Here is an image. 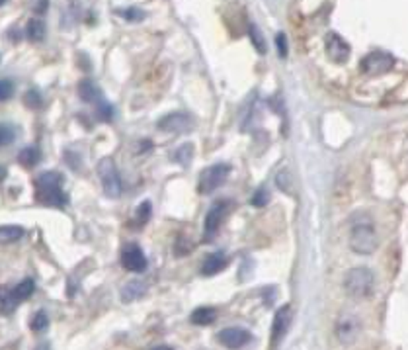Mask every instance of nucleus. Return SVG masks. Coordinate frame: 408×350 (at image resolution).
Here are the masks:
<instances>
[{
  "label": "nucleus",
  "mask_w": 408,
  "mask_h": 350,
  "mask_svg": "<svg viewBox=\"0 0 408 350\" xmlns=\"http://www.w3.org/2000/svg\"><path fill=\"white\" fill-rule=\"evenodd\" d=\"M65 178L55 171L43 173L36 180V200L49 208H65L69 204V196L63 190Z\"/></svg>",
  "instance_id": "obj_1"
},
{
  "label": "nucleus",
  "mask_w": 408,
  "mask_h": 350,
  "mask_svg": "<svg viewBox=\"0 0 408 350\" xmlns=\"http://www.w3.org/2000/svg\"><path fill=\"white\" fill-rule=\"evenodd\" d=\"M344 289L348 296L356 298V300H365L370 298L375 289V274L367 266H356L350 268L344 276Z\"/></svg>",
  "instance_id": "obj_2"
},
{
  "label": "nucleus",
  "mask_w": 408,
  "mask_h": 350,
  "mask_svg": "<svg viewBox=\"0 0 408 350\" xmlns=\"http://www.w3.org/2000/svg\"><path fill=\"white\" fill-rule=\"evenodd\" d=\"M379 239H377V231L371 221H358L354 223L352 231H350V249L356 254H373L377 250Z\"/></svg>",
  "instance_id": "obj_3"
},
{
  "label": "nucleus",
  "mask_w": 408,
  "mask_h": 350,
  "mask_svg": "<svg viewBox=\"0 0 408 350\" xmlns=\"http://www.w3.org/2000/svg\"><path fill=\"white\" fill-rule=\"evenodd\" d=\"M98 176L100 182H102V190L108 198H120L122 192H124V182H122V176L120 171L113 163L111 157H104L98 163Z\"/></svg>",
  "instance_id": "obj_4"
},
{
  "label": "nucleus",
  "mask_w": 408,
  "mask_h": 350,
  "mask_svg": "<svg viewBox=\"0 0 408 350\" xmlns=\"http://www.w3.org/2000/svg\"><path fill=\"white\" fill-rule=\"evenodd\" d=\"M231 175V166L227 163H217L213 166H207L198 180V192L199 194H211L217 188H221L225 184V180Z\"/></svg>",
  "instance_id": "obj_5"
},
{
  "label": "nucleus",
  "mask_w": 408,
  "mask_h": 350,
  "mask_svg": "<svg viewBox=\"0 0 408 350\" xmlns=\"http://www.w3.org/2000/svg\"><path fill=\"white\" fill-rule=\"evenodd\" d=\"M395 67V57L387 51H371L361 59V71L367 76L387 75Z\"/></svg>",
  "instance_id": "obj_6"
},
{
  "label": "nucleus",
  "mask_w": 408,
  "mask_h": 350,
  "mask_svg": "<svg viewBox=\"0 0 408 350\" xmlns=\"http://www.w3.org/2000/svg\"><path fill=\"white\" fill-rule=\"evenodd\" d=\"M231 210H233V201L229 200H219L211 206L209 212L205 215V226H203V233H205L207 241L217 235V231L221 229L223 221L227 219Z\"/></svg>",
  "instance_id": "obj_7"
},
{
  "label": "nucleus",
  "mask_w": 408,
  "mask_h": 350,
  "mask_svg": "<svg viewBox=\"0 0 408 350\" xmlns=\"http://www.w3.org/2000/svg\"><path fill=\"white\" fill-rule=\"evenodd\" d=\"M196 127V118L190 112L166 113L159 120V129L166 133H188Z\"/></svg>",
  "instance_id": "obj_8"
},
{
  "label": "nucleus",
  "mask_w": 408,
  "mask_h": 350,
  "mask_svg": "<svg viewBox=\"0 0 408 350\" xmlns=\"http://www.w3.org/2000/svg\"><path fill=\"white\" fill-rule=\"evenodd\" d=\"M359 321L356 315H352V313H346V315H342L340 319H338V323H336V337L338 340L342 342V344H352L359 335Z\"/></svg>",
  "instance_id": "obj_9"
},
{
  "label": "nucleus",
  "mask_w": 408,
  "mask_h": 350,
  "mask_svg": "<svg viewBox=\"0 0 408 350\" xmlns=\"http://www.w3.org/2000/svg\"><path fill=\"white\" fill-rule=\"evenodd\" d=\"M122 264L131 272H143V270H147V256L139 245L129 243L122 249Z\"/></svg>",
  "instance_id": "obj_10"
},
{
  "label": "nucleus",
  "mask_w": 408,
  "mask_h": 350,
  "mask_svg": "<svg viewBox=\"0 0 408 350\" xmlns=\"http://www.w3.org/2000/svg\"><path fill=\"white\" fill-rule=\"evenodd\" d=\"M217 338H219L223 347H227V349H240V347H245V344H248L252 340V335L242 327H227V329L219 331Z\"/></svg>",
  "instance_id": "obj_11"
},
{
  "label": "nucleus",
  "mask_w": 408,
  "mask_h": 350,
  "mask_svg": "<svg viewBox=\"0 0 408 350\" xmlns=\"http://www.w3.org/2000/svg\"><path fill=\"white\" fill-rule=\"evenodd\" d=\"M324 47H326V53H328V57L332 59L334 63H346L350 59V45H348L346 41L342 36H338V34H328L326 39H324Z\"/></svg>",
  "instance_id": "obj_12"
},
{
  "label": "nucleus",
  "mask_w": 408,
  "mask_h": 350,
  "mask_svg": "<svg viewBox=\"0 0 408 350\" xmlns=\"http://www.w3.org/2000/svg\"><path fill=\"white\" fill-rule=\"evenodd\" d=\"M289 325H291V307H289V305H284V307H280V309L275 311V315H273L272 344H277V342L285 337Z\"/></svg>",
  "instance_id": "obj_13"
},
{
  "label": "nucleus",
  "mask_w": 408,
  "mask_h": 350,
  "mask_svg": "<svg viewBox=\"0 0 408 350\" xmlns=\"http://www.w3.org/2000/svg\"><path fill=\"white\" fill-rule=\"evenodd\" d=\"M227 256H225V252H213V254H209L205 261H203V264H201V274L203 276H215L219 274V272H223L225 268H227Z\"/></svg>",
  "instance_id": "obj_14"
},
{
  "label": "nucleus",
  "mask_w": 408,
  "mask_h": 350,
  "mask_svg": "<svg viewBox=\"0 0 408 350\" xmlns=\"http://www.w3.org/2000/svg\"><path fill=\"white\" fill-rule=\"evenodd\" d=\"M78 96L84 102H100L102 100V92H100L98 85L90 78H84L78 83Z\"/></svg>",
  "instance_id": "obj_15"
},
{
  "label": "nucleus",
  "mask_w": 408,
  "mask_h": 350,
  "mask_svg": "<svg viewBox=\"0 0 408 350\" xmlns=\"http://www.w3.org/2000/svg\"><path fill=\"white\" fill-rule=\"evenodd\" d=\"M145 292H147V284H145L143 280H131V282H127L125 288L122 289V298H124V301L139 300V298L145 296Z\"/></svg>",
  "instance_id": "obj_16"
},
{
  "label": "nucleus",
  "mask_w": 408,
  "mask_h": 350,
  "mask_svg": "<svg viewBox=\"0 0 408 350\" xmlns=\"http://www.w3.org/2000/svg\"><path fill=\"white\" fill-rule=\"evenodd\" d=\"M215 319H217V311L213 307H198L190 317L194 325H211Z\"/></svg>",
  "instance_id": "obj_17"
},
{
  "label": "nucleus",
  "mask_w": 408,
  "mask_h": 350,
  "mask_svg": "<svg viewBox=\"0 0 408 350\" xmlns=\"http://www.w3.org/2000/svg\"><path fill=\"white\" fill-rule=\"evenodd\" d=\"M18 161H20V164L25 166V168H34V166L41 161V153H39L37 147H25V149L20 151Z\"/></svg>",
  "instance_id": "obj_18"
},
{
  "label": "nucleus",
  "mask_w": 408,
  "mask_h": 350,
  "mask_svg": "<svg viewBox=\"0 0 408 350\" xmlns=\"http://www.w3.org/2000/svg\"><path fill=\"white\" fill-rule=\"evenodd\" d=\"M24 237V229L20 226H0V243L8 245Z\"/></svg>",
  "instance_id": "obj_19"
},
{
  "label": "nucleus",
  "mask_w": 408,
  "mask_h": 350,
  "mask_svg": "<svg viewBox=\"0 0 408 350\" xmlns=\"http://www.w3.org/2000/svg\"><path fill=\"white\" fill-rule=\"evenodd\" d=\"M25 36H27V39L36 41V43L41 41V39L45 38V24L39 18H32L27 22V28H25Z\"/></svg>",
  "instance_id": "obj_20"
},
{
  "label": "nucleus",
  "mask_w": 408,
  "mask_h": 350,
  "mask_svg": "<svg viewBox=\"0 0 408 350\" xmlns=\"http://www.w3.org/2000/svg\"><path fill=\"white\" fill-rule=\"evenodd\" d=\"M20 301L14 298L12 289L10 288H0V309L6 313H12L16 309V305H18Z\"/></svg>",
  "instance_id": "obj_21"
},
{
  "label": "nucleus",
  "mask_w": 408,
  "mask_h": 350,
  "mask_svg": "<svg viewBox=\"0 0 408 350\" xmlns=\"http://www.w3.org/2000/svg\"><path fill=\"white\" fill-rule=\"evenodd\" d=\"M34 289H36V284H34V280L32 278H25V280H22L16 288L12 289L14 298L18 301L25 300V298H30L32 294H34Z\"/></svg>",
  "instance_id": "obj_22"
},
{
  "label": "nucleus",
  "mask_w": 408,
  "mask_h": 350,
  "mask_svg": "<svg viewBox=\"0 0 408 350\" xmlns=\"http://www.w3.org/2000/svg\"><path fill=\"white\" fill-rule=\"evenodd\" d=\"M150 215H152V206H150V201L148 200L141 201L135 212V221H133V226L143 227L145 223H147L148 219H150Z\"/></svg>",
  "instance_id": "obj_23"
},
{
  "label": "nucleus",
  "mask_w": 408,
  "mask_h": 350,
  "mask_svg": "<svg viewBox=\"0 0 408 350\" xmlns=\"http://www.w3.org/2000/svg\"><path fill=\"white\" fill-rule=\"evenodd\" d=\"M248 36H250V41H252V45L256 47V51L264 55V53H266V39L262 36V32H260L254 24H250L248 25Z\"/></svg>",
  "instance_id": "obj_24"
},
{
  "label": "nucleus",
  "mask_w": 408,
  "mask_h": 350,
  "mask_svg": "<svg viewBox=\"0 0 408 350\" xmlns=\"http://www.w3.org/2000/svg\"><path fill=\"white\" fill-rule=\"evenodd\" d=\"M192 157H194V147L190 145V143H185V145H182L180 149L174 153V161L180 164H190V161H192Z\"/></svg>",
  "instance_id": "obj_25"
},
{
  "label": "nucleus",
  "mask_w": 408,
  "mask_h": 350,
  "mask_svg": "<svg viewBox=\"0 0 408 350\" xmlns=\"http://www.w3.org/2000/svg\"><path fill=\"white\" fill-rule=\"evenodd\" d=\"M275 184L277 188L285 192V194H291V188H293V180H291V175L289 171H280L277 176H275Z\"/></svg>",
  "instance_id": "obj_26"
},
{
  "label": "nucleus",
  "mask_w": 408,
  "mask_h": 350,
  "mask_svg": "<svg viewBox=\"0 0 408 350\" xmlns=\"http://www.w3.org/2000/svg\"><path fill=\"white\" fill-rule=\"evenodd\" d=\"M117 14L124 18V20H127V22H141V20H145V16L147 14L143 12V10H139V8H124V10H117Z\"/></svg>",
  "instance_id": "obj_27"
},
{
  "label": "nucleus",
  "mask_w": 408,
  "mask_h": 350,
  "mask_svg": "<svg viewBox=\"0 0 408 350\" xmlns=\"http://www.w3.org/2000/svg\"><path fill=\"white\" fill-rule=\"evenodd\" d=\"M96 116H98L100 122H111V118H113V106H111L110 102H98V108H96Z\"/></svg>",
  "instance_id": "obj_28"
},
{
  "label": "nucleus",
  "mask_w": 408,
  "mask_h": 350,
  "mask_svg": "<svg viewBox=\"0 0 408 350\" xmlns=\"http://www.w3.org/2000/svg\"><path fill=\"white\" fill-rule=\"evenodd\" d=\"M49 325V317L45 311H37L34 317H32V329L39 333V331H45Z\"/></svg>",
  "instance_id": "obj_29"
},
{
  "label": "nucleus",
  "mask_w": 408,
  "mask_h": 350,
  "mask_svg": "<svg viewBox=\"0 0 408 350\" xmlns=\"http://www.w3.org/2000/svg\"><path fill=\"white\" fill-rule=\"evenodd\" d=\"M268 201H270V192H268L266 188H258V190L254 192V196H252L250 204H252L254 208H264Z\"/></svg>",
  "instance_id": "obj_30"
},
{
  "label": "nucleus",
  "mask_w": 408,
  "mask_h": 350,
  "mask_svg": "<svg viewBox=\"0 0 408 350\" xmlns=\"http://www.w3.org/2000/svg\"><path fill=\"white\" fill-rule=\"evenodd\" d=\"M14 83L10 78H0V102H6L12 98Z\"/></svg>",
  "instance_id": "obj_31"
},
{
  "label": "nucleus",
  "mask_w": 408,
  "mask_h": 350,
  "mask_svg": "<svg viewBox=\"0 0 408 350\" xmlns=\"http://www.w3.org/2000/svg\"><path fill=\"white\" fill-rule=\"evenodd\" d=\"M14 138H16V131H14L12 127L6 124H0V147L12 143Z\"/></svg>",
  "instance_id": "obj_32"
},
{
  "label": "nucleus",
  "mask_w": 408,
  "mask_h": 350,
  "mask_svg": "<svg viewBox=\"0 0 408 350\" xmlns=\"http://www.w3.org/2000/svg\"><path fill=\"white\" fill-rule=\"evenodd\" d=\"M24 102H25V106H30L32 110L41 108V104H43V100H41V94H39L37 90H30V92H25Z\"/></svg>",
  "instance_id": "obj_33"
},
{
  "label": "nucleus",
  "mask_w": 408,
  "mask_h": 350,
  "mask_svg": "<svg viewBox=\"0 0 408 350\" xmlns=\"http://www.w3.org/2000/svg\"><path fill=\"white\" fill-rule=\"evenodd\" d=\"M275 45H277L280 57L285 59V57H287V38H285V34H277V36H275Z\"/></svg>",
  "instance_id": "obj_34"
},
{
  "label": "nucleus",
  "mask_w": 408,
  "mask_h": 350,
  "mask_svg": "<svg viewBox=\"0 0 408 350\" xmlns=\"http://www.w3.org/2000/svg\"><path fill=\"white\" fill-rule=\"evenodd\" d=\"M45 10H47V0H39V2H37L36 12L41 14V12H45Z\"/></svg>",
  "instance_id": "obj_35"
},
{
  "label": "nucleus",
  "mask_w": 408,
  "mask_h": 350,
  "mask_svg": "<svg viewBox=\"0 0 408 350\" xmlns=\"http://www.w3.org/2000/svg\"><path fill=\"white\" fill-rule=\"evenodd\" d=\"M4 178H6V171H4V168H2V166H0V182H2V180H4Z\"/></svg>",
  "instance_id": "obj_36"
},
{
  "label": "nucleus",
  "mask_w": 408,
  "mask_h": 350,
  "mask_svg": "<svg viewBox=\"0 0 408 350\" xmlns=\"http://www.w3.org/2000/svg\"><path fill=\"white\" fill-rule=\"evenodd\" d=\"M152 350H172V349H170V347H155Z\"/></svg>",
  "instance_id": "obj_37"
},
{
  "label": "nucleus",
  "mask_w": 408,
  "mask_h": 350,
  "mask_svg": "<svg viewBox=\"0 0 408 350\" xmlns=\"http://www.w3.org/2000/svg\"><path fill=\"white\" fill-rule=\"evenodd\" d=\"M36 350H49V347H47V344H41V347H37Z\"/></svg>",
  "instance_id": "obj_38"
},
{
  "label": "nucleus",
  "mask_w": 408,
  "mask_h": 350,
  "mask_svg": "<svg viewBox=\"0 0 408 350\" xmlns=\"http://www.w3.org/2000/svg\"><path fill=\"white\" fill-rule=\"evenodd\" d=\"M4 2H6V0H0V4H4Z\"/></svg>",
  "instance_id": "obj_39"
}]
</instances>
